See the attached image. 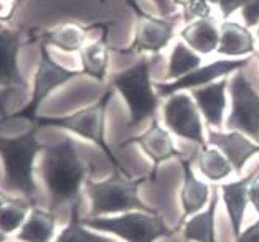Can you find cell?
Here are the masks:
<instances>
[{
    "instance_id": "1",
    "label": "cell",
    "mask_w": 259,
    "mask_h": 242,
    "mask_svg": "<svg viewBox=\"0 0 259 242\" xmlns=\"http://www.w3.org/2000/svg\"><path fill=\"white\" fill-rule=\"evenodd\" d=\"M40 173L50 196V208L79 209L81 186L86 183L88 167L79 158L71 138L43 149Z\"/></svg>"
},
{
    "instance_id": "2",
    "label": "cell",
    "mask_w": 259,
    "mask_h": 242,
    "mask_svg": "<svg viewBox=\"0 0 259 242\" xmlns=\"http://www.w3.org/2000/svg\"><path fill=\"white\" fill-rule=\"evenodd\" d=\"M36 127L31 125L28 132L15 138L0 137V157L4 160V186L23 195L27 201L35 205L36 186L33 181V163L36 155L45 145L36 140Z\"/></svg>"
},
{
    "instance_id": "3",
    "label": "cell",
    "mask_w": 259,
    "mask_h": 242,
    "mask_svg": "<svg viewBox=\"0 0 259 242\" xmlns=\"http://www.w3.org/2000/svg\"><path fill=\"white\" fill-rule=\"evenodd\" d=\"M147 180L150 178L145 176L141 180H132L127 171L119 170H114L112 176L103 181L86 180L84 188L91 200V213L88 218L131 211L155 213V209L149 208L139 198V184Z\"/></svg>"
},
{
    "instance_id": "4",
    "label": "cell",
    "mask_w": 259,
    "mask_h": 242,
    "mask_svg": "<svg viewBox=\"0 0 259 242\" xmlns=\"http://www.w3.org/2000/svg\"><path fill=\"white\" fill-rule=\"evenodd\" d=\"M150 66L152 61L142 58L111 78V87L122 95L129 107V125H139L152 119L160 106L159 94L150 82Z\"/></svg>"
},
{
    "instance_id": "5",
    "label": "cell",
    "mask_w": 259,
    "mask_h": 242,
    "mask_svg": "<svg viewBox=\"0 0 259 242\" xmlns=\"http://www.w3.org/2000/svg\"><path fill=\"white\" fill-rule=\"evenodd\" d=\"M114 89L111 86L107 87V91L103 94L98 103H94L91 106L84 107V109L76 111L74 114L63 117H36L33 125L36 129L40 127H58V129H66L69 132L76 133V135L91 140L93 143H96L98 147L106 154V157L109 158L114 170L125 171L122 168V165L117 162L116 155L112 154V150L109 149V145L106 142L104 137V119H106V111L109 106Z\"/></svg>"
},
{
    "instance_id": "6",
    "label": "cell",
    "mask_w": 259,
    "mask_h": 242,
    "mask_svg": "<svg viewBox=\"0 0 259 242\" xmlns=\"http://www.w3.org/2000/svg\"><path fill=\"white\" fill-rule=\"evenodd\" d=\"M86 227L101 232L114 234L125 242H154L159 237L172 235L175 229L163 224L159 213L131 211L121 216H101V218H81Z\"/></svg>"
},
{
    "instance_id": "7",
    "label": "cell",
    "mask_w": 259,
    "mask_h": 242,
    "mask_svg": "<svg viewBox=\"0 0 259 242\" xmlns=\"http://www.w3.org/2000/svg\"><path fill=\"white\" fill-rule=\"evenodd\" d=\"M83 74L81 71H71V69L63 68L58 65L48 52V44L47 43H40V61H38V68L35 71V78H33V92H31V98L27 104H25L20 111H15L12 114H7L5 119H27L31 124L36 120V112H38V107L41 103L45 101L50 94H52L55 89H58L60 86L66 84L69 79L76 78V76Z\"/></svg>"
},
{
    "instance_id": "8",
    "label": "cell",
    "mask_w": 259,
    "mask_h": 242,
    "mask_svg": "<svg viewBox=\"0 0 259 242\" xmlns=\"http://www.w3.org/2000/svg\"><path fill=\"white\" fill-rule=\"evenodd\" d=\"M231 112L226 119V130L241 132L254 140H259V94L239 69L230 79Z\"/></svg>"
},
{
    "instance_id": "9",
    "label": "cell",
    "mask_w": 259,
    "mask_h": 242,
    "mask_svg": "<svg viewBox=\"0 0 259 242\" xmlns=\"http://www.w3.org/2000/svg\"><path fill=\"white\" fill-rule=\"evenodd\" d=\"M127 5L134 10L137 23H136V36L127 48L119 50L111 48L112 52L131 55V53H159L170 43L174 38V30L177 20L170 18H155L145 14L139 7L136 0H127Z\"/></svg>"
},
{
    "instance_id": "10",
    "label": "cell",
    "mask_w": 259,
    "mask_h": 242,
    "mask_svg": "<svg viewBox=\"0 0 259 242\" xmlns=\"http://www.w3.org/2000/svg\"><path fill=\"white\" fill-rule=\"evenodd\" d=\"M163 122L168 132L177 137L190 140V142L206 147V138L203 133L198 107L190 94L175 92L163 104Z\"/></svg>"
},
{
    "instance_id": "11",
    "label": "cell",
    "mask_w": 259,
    "mask_h": 242,
    "mask_svg": "<svg viewBox=\"0 0 259 242\" xmlns=\"http://www.w3.org/2000/svg\"><path fill=\"white\" fill-rule=\"evenodd\" d=\"M251 60L249 58H236V60H217L210 65L200 66L190 74L183 76L177 81L159 82L155 84V91L159 98H170L175 92L192 91V89L203 87L206 84H211L218 78H223L226 74H235L239 69H243Z\"/></svg>"
},
{
    "instance_id": "12",
    "label": "cell",
    "mask_w": 259,
    "mask_h": 242,
    "mask_svg": "<svg viewBox=\"0 0 259 242\" xmlns=\"http://www.w3.org/2000/svg\"><path fill=\"white\" fill-rule=\"evenodd\" d=\"M22 27L12 28L0 23V89H14L17 86L27 87L18 69V53L27 40Z\"/></svg>"
},
{
    "instance_id": "13",
    "label": "cell",
    "mask_w": 259,
    "mask_h": 242,
    "mask_svg": "<svg viewBox=\"0 0 259 242\" xmlns=\"http://www.w3.org/2000/svg\"><path fill=\"white\" fill-rule=\"evenodd\" d=\"M129 143H136L139 145L144 154L147 155L150 160L154 163V170L150 176H155L157 173V168H159V165L170 160V158H180L182 154L179 150L175 149V143L172 137H170V132L167 129H163L162 125H159L157 120H152V124L145 132H142L141 135L137 137H132L129 140H125L122 143L124 145H129Z\"/></svg>"
},
{
    "instance_id": "14",
    "label": "cell",
    "mask_w": 259,
    "mask_h": 242,
    "mask_svg": "<svg viewBox=\"0 0 259 242\" xmlns=\"http://www.w3.org/2000/svg\"><path fill=\"white\" fill-rule=\"evenodd\" d=\"M208 143L211 147L218 149L223 154L228 162L233 165V168L239 175L244 168V165L248 163L249 158L259 154V143L251 142L248 135H244L241 132H220L210 129L208 132Z\"/></svg>"
},
{
    "instance_id": "15",
    "label": "cell",
    "mask_w": 259,
    "mask_h": 242,
    "mask_svg": "<svg viewBox=\"0 0 259 242\" xmlns=\"http://www.w3.org/2000/svg\"><path fill=\"white\" fill-rule=\"evenodd\" d=\"M230 81H218L206 84L203 87L192 89V98L197 104L198 111L203 114L206 124L213 127V130H218L223 127V117L226 109V89Z\"/></svg>"
},
{
    "instance_id": "16",
    "label": "cell",
    "mask_w": 259,
    "mask_h": 242,
    "mask_svg": "<svg viewBox=\"0 0 259 242\" xmlns=\"http://www.w3.org/2000/svg\"><path fill=\"white\" fill-rule=\"evenodd\" d=\"M104 23L83 25L78 22H63L50 30H43L40 38L43 43L61 50L65 53H76L86 46V40L90 31L94 28H101Z\"/></svg>"
},
{
    "instance_id": "17",
    "label": "cell",
    "mask_w": 259,
    "mask_h": 242,
    "mask_svg": "<svg viewBox=\"0 0 259 242\" xmlns=\"http://www.w3.org/2000/svg\"><path fill=\"white\" fill-rule=\"evenodd\" d=\"M192 163L193 160H182L183 184L180 189V205L183 209V218L180 221V226L183 224V221L187 218L203 211L211 198L210 186H208L205 181H201L195 176Z\"/></svg>"
},
{
    "instance_id": "18",
    "label": "cell",
    "mask_w": 259,
    "mask_h": 242,
    "mask_svg": "<svg viewBox=\"0 0 259 242\" xmlns=\"http://www.w3.org/2000/svg\"><path fill=\"white\" fill-rule=\"evenodd\" d=\"M256 171L257 170H254L248 176L238 178L236 181L225 183V184H221V186H218L221 198H223V203L226 206V213H228L231 231H233V235H235V237H238L239 232H241L244 213H246V208L249 205L248 186L252 180V176L256 175Z\"/></svg>"
},
{
    "instance_id": "19",
    "label": "cell",
    "mask_w": 259,
    "mask_h": 242,
    "mask_svg": "<svg viewBox=\"0 0 259 242\" xmlns=\"http://www.w3.org/2000/svg\"><path fill=\"white\" fill-rule=\"evenodd\" d=\"M180 36L185 44L198 55H210L217 52L220 44V27L217 18L206 17L193 20L180 31Z\"/></svg>"
},
{
    "instance_id": "20",
    "label": "cell",
    "mask_w": 259,
    "mask_h": 242,
    "mask_svg": "<svg viewBox=\"0 0 259 242\" xmlns=\"http://www.w3.org/2000/svg\"><path fill=\"white\" fill-rule=\"evenodd\" d=\"M220 201V188H211L208 206L197 214L190 216L183 224V235L193 242H217L214 239V218Z\"/></svg>"
},
{
    "instance_id": "21",
    "label": "cell",
    "mask_w": 259,
    "mask_h": 242,
    "mask_svg": "<svg viewBox=\"0 0 259 242\" xmlns=\"http://www.w3.org/2000/svg\"><path fill=\"white\" fill-rule=\"evenodd\" d=\"M217 52L223 56H246L254 53V36L248 27L223 22L220 25V44Z\"/></svg>"
},
{
    "instance_id": "22",
    "label": "cell",
    "mask_w": 259,
    "mask_h": 242,
    "mask_svg": "<svg viewBox=\"0 0 259 242\" xmlns=\"http://www.w3.org/2000/svg\"><path fill=\"white\" fill-rule=\"evenodd\" d=\"M111 22L103 28V35L99 40L93 41L79 52L81 58V73L91 76L98 81H104L107 66H109V52L111 46L107 44V31H109Z\"/></svg>"
},
{
    "instance_id": "23",
    "label": "cell",
    "mask_w": 259,
    "mask_h": 242,
    "mask_svg": "<svg viewBox=\"0 0 259 242\" xmlns=\"http://www.w3.org/2000/svg\"><path fill=\"white\" fill-rule=\"evenodd\" d=\"M56 229V216L40 208H33L28 213L23 226L17 234L20 242H52Z\"/></svg>"
},
{
    "instance_id": "24",
    "label": "cell",
    "mask_w": 259,
    "mask_h": 242,
    "mask_svg": "<svg viewBox=\"0 0 259 242\" xmlns=\"http://www.w3.org/2000/svg\"><path fill=\"white\" fill-rule=\"evenodd\" d=\"M195 163L200 170V173L203 175L208 181L218 183L225 178H228L235 168L233 165L228 162L226 158L218 149L214 147H200V152H197L193 157Z\"/></svg>"
},
{
    "instance_id": "25",
    "label": "cell",
    "mask_w": 259,
    "mask_h": 242,
    "mask_svg": "<svg viewBox=\"0 0 259 242\" xmlns=\"http://www.w3.org/2000/svg\"><path fill=\"white\" fill-rule=\"evenodd\" d=\"M200 63H201L200 55L197 52H193L188 44H185L183 41L175 43V46L168 58L167 79L177 81V79L183 78V76L190 74L197 68H200Z\"/></svg>"
},
{
    "instance_id": "26",
    "label": "cell",
    "mask_w": 259,
    "mask_h": 242,
    "mask_svg": "<svg viewBox=\"0 0 259 242\" xmlns=\"http://www.w3.org/2000/svg\"><path fill=\"white\" fill-rule=\"evenodd\" d=\"M53 242H114L111 237L101 235L86 229L83 221L79 218V209H71V219L61 229Z\"/></svg>"
},
{
    "instance_id": "27",
    "label": "cell",
    "mask_w": 259,
    "mask_h": 242,
    "mask_svg": "<svg viewBox=\"0 0 259 242\" xmlns=\"http://www.w3.org/2000/svg\"><path fill=\"white\" fill-rule=\"evenodd\" d=\"M208 2L217 4L225 18L239 10L248 28L256 27L259 23V0H208Z\"/></svg>"
},
{
    "instance_id": "28",
    "label": "cell",
    "mask_w": 259,
    "mask_h": 242,
    "mask_svg": "<svg viewBox=\"0 0 259 242\" xmlns=\"http://www.w3.org/2000/svg\"><path fill=\"white\" fill-rule=\"evenodd\" d=\"M30 208V201L10 200L7 205L0 209V231L4 234H12L18 227H22L28 216Z\"/></svg>"
},
{
    "instance_id": "29",
    "label": "cell",
    "mask_w": 259,
    "mask_h": 242,
    "mask_svg": "<svg viewBox=\"0 0 259 242\" xmlns=\"http://www.w3.org/2000/svg\"><path fill=\"white\" fill-rule=\"evenodd\" d=\"M211 10H210V2L208 0H193L192 5L183 10V20L185 22H193V18H206L211 17Z\"/></svg>"
},
{
    "instance_id": "30",
    "label": "cell",
    "mask_w": 259,
    "mask_h": 242,
    "mask_svg": "<svg viewBox=\"0 0 259 242\" xmlns=\"http://www.w3.org/2000/svg\"><path fill=\"white\" fill-rule=\"evenodd\" d=\"M23 0H0V23H9L15 17Z\"/></svg>"
},
{
    "instance_id": "31",
    "label": "cell",
    "mask_w": 259,
    "mask_h": 242,
    "mask_svg": "<svg viewBox=\"0 0 259 242\" xmlns=\"http://www.w3.org/2000/svg\"><path fill=\"white\" fill-rule=\"evenodd\" d=\"M235 242H259V219L239 232L238 237H235Z\"/></svg>"
},
{
    "instance_id": "32",
    "label": "cell",
    "mask_w": 259,
    "mask_h": 242,
    "mask_svg": "<svg viewBox=\"0 0 259 242\" xmlns=\"http://www.w3.org/2000/svg\"><path fill=\"white\" fill-rule=\"evenodd\" d=\"M248 201L251 203V206L254 208V211L259 214V173L256 171V175L252 176V180L248 186Z\"/></svg>"
},
{
    "instance_id": "33",
    "label": "cell",
    "mask_w": 259,
    "mask_h": 242,
    "mask_svg": "<svg viewBox=\"0 0 259 242\" xmlns=\"http://www.w3.org/2000/svg\"><path fill=\"white\" fill-rule=\"evenodd\" d=\"M154 4L157 5V9H159V12L163 17L175 14V5L172 0H154Z\"/></svg>"
},
{
    "instance_id": "34",
    "label": "cell",
    "mask_w": 259,
    "mask_h": 242,
    "mask_svg": "<svg viewBox=\"0 0 259 242\" xmlns=\"http://www.w3.org/2000/svg\"><path fill=\"white\" fill-rule=\"evenodd\" d=\"M12 89H0V119L7 117V98Z\"/></svg>"
},
{
    "instance_id": "35",
    "label": "cell",
    "mask_w": 259,
    "mask_h": 242,
    "mask_svg": "<svg viewBox=\"0 0 259 242\" xmlns=\"http://www.w3.org/2000/svg\"><path fill=\"white\" fill-rule=\"evenodd\" d=\"M172 2H174L175 7H179V5H180V7H183V10H185L188 5L193 4V0H172Z\"/></svg>"
},
{
    "instance_id": "36",
    "label": "cell",
    "mask_w": 259,
    "mask_h": 242,
    "mask_svg": "<svg viewBox=\"0 0 259 242\" xmlns=\"http://www.w3.org/2000/svg\"><path fill=\"white\" fill-rule=\"evenodd\" d=\"M12 198H9V196H5L4 193H2V191H0V209H2L5 205H7V203L10 201Z\"/></svg>"
},
{
    "instance_id": "37",
    "label": "cell",
    "mask_w": 259,
    "mask_h": 242,
    "mask_svg": "<svg viewBox=\"0 0 259 242\" xmlns=\"http://www.w3.org/2000/svg\"><path fill=\"white\" fill-rule=\"evenodd\" d=\"M0 242H7V234H4L0 231Z\"/></svg>"
},
{
    "instance_id": "38",
    "label": "cell",
    "mask_w": 259,
    "mask_h": 242,
    "mask_svg": "<svg viewBox=\"0 0 259 242\" xmlns=\"http://www.w3.org/2000/svg\"><path fill=\"white\" fill-rule=\"evenodd\" d=\"M257 38H259V28H257Z\"/></svg>"
}]
</instances>
